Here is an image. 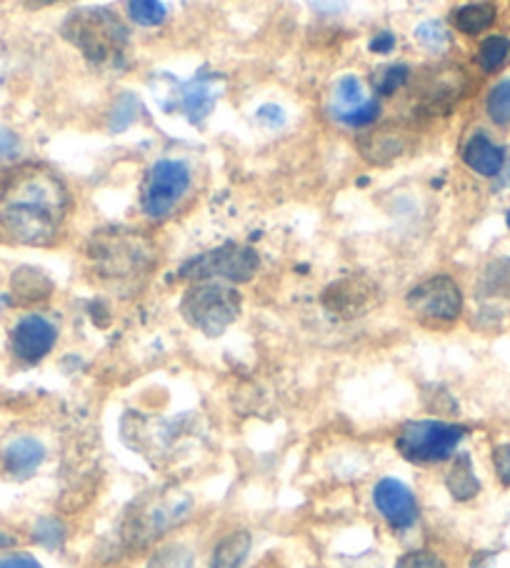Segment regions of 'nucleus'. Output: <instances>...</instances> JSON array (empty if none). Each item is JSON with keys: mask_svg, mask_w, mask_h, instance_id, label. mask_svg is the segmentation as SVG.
<instances>
[{"mask_svg": "<svg viewBox=\"0 0 510 568\" xmlns=\"http://www.w3.org/2000/svg\"><path fill=\"white\" fill-rule=\"evenodd\" d=\"M63 36L81 48L93 63H111L123 55L128 43L125 26L111 11H75L63 23Z\"/></svg>", "mask_w": 510, "mask_h": 568, "instance_id": "nucleus-1", "label": "nucleus"}, {"mask_svg": "<svg viewBox=\"0 0 510 568\" xmlns=\"http://www.w3.org/2000/svg\"><path fill=\"white\" fill-rule=\"evenodd\" d=\"M466 436L463 426L446 420H410L396 438V448L410 464H438L456 454Z\"/></svg>", "mask_w": 510, "mask_h": 568, "instance_id": "nucleus-2", "label": "nucleus"}, {"mask_svg": "<svg viewBox=\"0 0 510 568\" xmlns=\"http://www.w3.org/2000/svg\"><path fill=\"white\" fill-rule=\"evenodd\" d=\"M183 318L198 328L205 336H221V333L238 318L241 296L221 283H203L185 293L181 301Z\"/></svg>", "mask_w": 510, "mask_h": 568, "instance_id": "nucleus-3", "label": "nucleus"}, {"mask_svg": "<svg viewBox=\"0 0 510 568\" xmlns=\"http://www.w3.org/2000/svg\"><path fill=\"white\" fill-rule=\"evenodd\" d=\"M91 256L103 276L133 278L143 276V273L151 268L153 248L139 236V233H135V236H128V233L113 231L105 233V236L93 239Z\"/></svg>", "mask_w": 510, "mask_h": 568, "instance_id": "nucleus-4", "label": "nucleus"}, {"mask_svg": "<svg viewBox=\"0 0 510 568\" xmlns=\"http://www.w3.org/2000/svg\"><path fill=\"white\" fill-rule=\"evenodd\" d=\"M63 213L33 203H3L0 209V231L23 246H45L55 239Z\"/></svg>", "mask_w": 510, "mask_h": 568, "instance_id": "nucleus-5", "label": "nucleus"}, {"mask_svg": "<svg viewBox=\"0 0 510 568\" xmlns=\"http://www.w3.org/2000/svg\"><path fill=\"white\" fill-rule=\"evenodd\" d=\"M258 271V253L243 246H228L215 248L203 253V256L193 258L181 268V278L191 281H208V278H225L233 283H245L253 278V273Z\"/></svg>", "mask_w": 510, "mask_h": 568, "instance_id": "nucleus-6", "label": "nucleus"}, {"mask_svg": "<svg viewBox=\"0 0 510 568\" xmlns=\"http://www.w3.org/2000/svg\"><path fill=\"white\" fill-rule=\"evenodd\" d=\"M191 185V171L181 161H159L143 185V211L151 219H163L173 211Z\"/></svg>", "mask_w": 510, "mask_h": 568, "instance_id": "nucleus-7", "label": "nucleus"}, {"mask_svg": "<svg viewBox=\"0 0 510 568\" xmlns=\"http://www.w3.org/2000/svg\"><path fill=\"white\" fill-rule=\"evenodd\" d=\"M408 308L424 321H453L463 308V293L448 276H436L408 293Z\"/></svg>", "mask_w": 510, "mask_h": 568, "instance_id": "nucleus-8", "label": "nucleus"}, {"mask_svg": "<svg viewBox=\"0 0 510 568\" xmlns=\"http://www.w3.org/2000/svg\"><path fill=\"white\" fill-rule=\"evenodd\" d=\"M380 301V291L376 283L366 276L340 278L338 283L323 293V306L338 318H360L370 308H376Z\"/></svg>", "mask_w": 510, "mask_h": 568, "instance_id": "nucleus-9", "label": "nucleus"}, {"mask_svg": "<svg viewBox=\"0 0 510 568\" xmlns=\"http://www.w3.org/2000/svg\"><path fill=\"white\" fill-rule=\"evenodd\" d=\"M373 504L380 511V516L396 528V531H406V528L418 521V501L410 488L398 481V478H382L373 488Z\"/></svg>", "mask_w": 510, "mask_h": 568, "instance_id": "nucleus-10", "label": "nucleus"}, {"mask_svg": "<svg viewBox=\"0 0 510 568\" xmlns=\"http://www.w3.org/2000/svg\"><path fill=\"white\" fill-rule=\"evenodd\" d=\"M188 506H165V504H143L135 506L131 521L125 526V541L135 548L149 546L153 538L163 536L178 521Z\"/></svg>", "mask_w": 510, "mask_h": 568, "instance_id": "nucleus-11", "label": "nucleus"}, {"mask_svg": "<svg viewBox=\"0 0 510 568\" xmlns=\"http://www.w3.org/2000/svg\"><path fill=\"white\" fill-rule=\"evenodd\" d=\"M55 338L58 331L51 321H45L43 316H26L13 328V351L26 364H38V361L51 354Z\"/></svg>", "mask_w": 510, "mask_h": 568, "instance_id": "nucleus-12", "label": "nucleus"}, {"mask_svg": "<svg viewBox=\"0 0 510 568\" xmlns=\"http://www.w3.org/2000/svg\"><path fill=\"white\" fill-rule=\"evenodd\" d=\"M45 448L41 440L35 438H18L13 444H8L3 450V466L6 471L16 478H28L38 471V466L43 464Z\"/></svg>", "mask_w": 510, "mask_h": 568, "instance_id": "nucleus-13", "label": "nucleus"}, {"mask_svg": "<svg viewBox=\"0 0 510 568\" xmlns=\"http://www.w3.org/2000/svg\"><path fill=\"white\" fill-rule=\"evenodd\" d=\"M358 145H360L363 155H366V161L378 163V165H386V163H390L394 159H398V155L406 153L408 141H406L404 133L394 131V129H390V125H386V129L363 135V139L358 141Z\"/></svg>", "mask_w": 510, "mask_h": 568, "instance_id": "nucleus-14", "label": "nucleus"}, {"mask_svg": "<svg viewBox=\"0 0 510 568\" xmlns=\"http://www.w3.org/2000/svg\"><path fill=\"white\" fill-rule=\"evenodd\" d=\"M463 161L468 163V169L486 175V179H493V175L503 171L506 153L500 151L496 143H490V139H486L483 133H476L473 139L466 143Z\"/></svg>", "mask_w": 510, "mask_h": 568, "instance_id": "nucleus-15", "label": "nucleus"}, {"mask_svg": "<svg viewBox=\"0 0 510 568\" xmlns=\"http://www.w3.org/2000/svg\"><path fill=\"white\" fill-rule=\"evenodd\" d=\"M215 98L218 93L213 91V75H201L183 88V108L193 123H201L215 108Z\"/></svg>", "mask_w": 510, "mask_h": 568, "instance_id": "nucleus-16", "label": "nucleus"}, {"mask_svg": "<svg viewBox=\"0 0 510 568\" xmlns=\"http://www.w3.org/2000/svg\"><path fill=\"white\" fill-rule=\"evenodd\" d=\"M446 486L450 496L456 498V501H470V498H476L480 491V481L473 471V464H470V456L463 454L456 458L453 468H450L448 476H446Z\"/></svg>", "mask_w": 510, "mask_h": 568, "instance_id": "nucleus-17", "label": "nucleus"}, {"mask_svg": "<svg viewBox=\"0 0 510 568\" xmlns=\"http://www.w3.org/2000/svg\"><path fill=\"white\" fill-rule=\"evenodd\" d=\"M11 288H13V296L18 301L31 303V301H41V298L51 296L53 281L38 268H18L13 281H11Z\"/></svg>", "mask_w": 510, "mask_h": 568, "instance_id": "nucleus-18", "label": "nucleus"}, {"mask_svg": "<svg viewBox=\"0 0 510 568\" xmlns=\"http://www.w3.org/2000/svg\"><path fill=\"white\" fill-rule=\"evenodd\" d=\"M251 554V536L245 531H235L225 536L223 541L215 546L211 568H241L245 558Z\"/></svg>", "mask_w": 510, "mask_h": 568, "instance_id": "nucleus-19", "label": "nucleus"}, {"mask_svg": "<svg viewBox=\"0 0 510 568\" xmlns=\"http://www.w3.org/2000/svg\"><path fill=\"white\" fill-rule=\"evenodd\" d=\"M366 101H368V98L363 95V88H360L358 78L356 75H343L340 81L336 83V88H333L330 111L338 121H343L348 113L356 111V108H360Z\"/></svg>", "mask_w": 510, "mask_h": 568, "instance_id": "nucleus-20", "label": "nucleus"}, {"mask_svg": "<svg viewBox=\"0 0 510 568\" xmlns=\"http://www.w3.org/2000/svg\"><path fill=\"white\" fill-rule=\"evenodd\" d=\"M453 21H456V28L460 33H468V36L483 33L486 28H490L496 21V8L486 6V3L463 6V8H458V11H456Z\"/></svg>", "mask_w": 510, "mask_h": 568, "instance_id": "nucleus-21", "label": "nucleus"}, {"mask_svg": "<svg viewBox=\"0 0 510 568\" xmlns=\"http://www.w3.org/2000/svg\"><path fill=\"white\" fill-rule=\"evenodd\" d=\"M480 296H483V298H490V296L496 298L498 296V298L510 301V261L493 263V266L486 271Z\"/></svg>", "mask_w": 510, "mask_h": 568, "instance_id": "nucleus-22", "label": "nucleus"}, {"mask_svg": "<svg viewBox=\"0 0 510 568\" xmlns=\"http://www.w3.org/2000/svg\"><path fill=\"white\" fill-rule=\"evenodd\" d=\"M510 53V41L508 38H500V36H490L483 41L478 51V61L480 65L486 68V71H496L506 63V58Z\"/></svg>", "mask_w": 510, "mask_h": 568, "instance_id": "nucleus-23", "label": "nucleus"}, {"mask_svg": "<svg viewBox=\"0 0 510 568\" xmlns=\"http://www.w3.org/2000/svg\"><path fill=\"white\" fill-rule=\"evenodd\" d=\"M408 78H410L408 65H388L373 73V88L382 95H390L396 93L398 88H404L408 83Z\"/></svg>", "mask_w": 510, "mask_h": 568, "instance_id": "nucleus-24", "label": "nucleus"}, {"mask_svg": "<svg viewBox=\"0 0 510 568\" xmlns=\"http://www.w3.org/2000/svg\"><path fill=\"white\" fill-rule=\"evenodd\" d=\"M488 115L498 125H510V81H500L488 95Z\"/></svg>", "mask_w": 510, "mask_h": 568, "instance_id": "nucleus-25", "label": "nucleus"}, {"mask_svg": "<svg viewBox=\"0 0 510 568\" xmlns=\"http://www.w3.org/2000/svg\"><path fill=\"white\" fill-rule=\"evenodd\" d=\"M128 11H131L135 23L145 28L161 26L165 21V6L155 3V0H135V3H128Z\"/></svg>", "mask_w": 510, "mask_h": 568, "instance_id": "nucleus-26", "label": "nucleus"}, {"mask_svg": "<svg viewBox=\"0 0 510 568\" xmlns=\"http://www.w3.org/2000/svg\"><path fill=\"white\" fill-rule=\"evenodd\" d=\"M33 538L45 548H58L65 541V528L58 518H41L33 528Z\"/></svg>", "mask_w": 510, "mask_h": 568, "instance_id": "nucleus-27", "label": "nucleus"}, {"mask_svg": "<svg viewBox=\"0 0 510 568\" xmlns=\"http://www.w3.org/2000/svg\"><path fill=\"white\" fill-rule=\"evenodd\" d=\"M135 111H139V101H135V98H133L131 93L121 95V101L115 103L113 115H111V131H113V133L125 131L128 125H131V123L135 121V115H139Z\"/></svg>", "mask_w": 510, "mask_h": 568, "instance_id": "nucleus-28", "label": "nucleus"}, {"mask_svg": "<svg viewBox=\"0 0 510 568\" xmlns=\"http://www.w3.org/2000/svg\"><path fill=\"white\" fill-rule=\"evenodd\" d=\"M416 38H418V41L424 43L426 48H443V45L448 43L446 28H443V23H438V21L420 23V26L416 28Z\"/></svg>", "mask_w": 510, "mask_h": 568, "instance_id": "nucleus-29", "label": "nucleus"}, {"mask_svg": "<svg viewBox=\"0 0 510 568\" xmlns=\"http://www.w3.org/2000/svg\"><path fill=\"white\" fill-rule=\"evenodd\" d=\"M396 568H448L446 561L434 551H410L406 556H400V561Z\"/></svg>", "mask_w": 510, "mask_h": 568, "instance_id": "nucleus-30", "label": "nucleus"}, {"mask_svg": "<svg viewBox=\"0 0 510 568\" xmlns=\"http://www.w3.org/2000/svg\"><path fill=\"white\" fill-rule=\"evenodd\" d=\"M378 113H380L378 101H366L360 108H356V111L348 113L346 119H343V123L350 125V129H366V125H370L378 119Z\"/></svg>", "mask_w": 510, "mask_h": 568, "instance_id": "nucleus-31", "label": "nucleus"}, {"mask_svg": "<svg viewBox=\"0 0 510 568\" xmlns=\"http://www.w3.org/2000/svg\"><path fill=\"white\" fill-rule=\"evenodd\" d=\"M493 464L500 481L510 486V446H498L493 450Z\"/></svg>", "mask_w": 510, "mask_h": 568, "instance_id": "nucleus-32", "label": "nucleus"}, {"mask_svg": "<svg viewBox=\"0 0 510 568\" xmlns=\"http://www.w3.org/2000/svg\"><path fill=\"white\" fill-rule=\"evenodd\" d=\"M18 145H21L18 135L11 129H6V125H0V161L13 159L18 153Z\"/></svg>", "mask_w": 510, "mask_h": 568, "instance_id": "nucleus-33", "label": "nucleus"}, {"mask_svg": "<svg viewBox=\"0 0 510 568\" xmlns=\"http://www.w3.org/2000/svg\"><path fill=\"white\" fill-rule=\"evenodd\" d=\"M0 568H43V566L38 564L33 556H28V554H13V556L0 558Z\"/></svg>", "mask_w": 510, "mask_h": 568, "instance_id": "nucleus-34", "label": "nucleus"}, {"mask_svg": "<svg viewBox=\"0 0 510 568\" xmlns=\"http://www.w3.org/2000/svg\"><path fill=\"white\" fill-rule=\"evenodd\" d=\"M258 121L263 125H268V129H276V125L286 123V119H283V111L278 105H263L258 111Z\"/></svg>", "mask_w": 510, "mask_h": 568, "instance_id": "nucleus-35", "label": "nucleus"}, {"mask_svg": "<svg viewBox=\"0 0 510 568\" xmlns=\"http://www.w3.org/2000/svg\"><path fill=\"white\" fill-rule=\"evenodd\" d=\"M394 48H396V36L388 33V31L378 33V36L370 41V51H373V53H390V51H394Z\"/></svg>", "mask_w": 510, "mask_h": 568, "instance_id": "nucleus-36", "label": "nucleus"}, {"mask_svg": "<svg viewBox=\"0 0 510 568\" xmlns=\"http://www.w3.org/2000/svg\"><path fill=\"white\" fill-rule=\"evenodd\" d=\"M493 554H478L473 561H470V568H493Z\"/></svg>", "mask_w": 510, "mask_h": 568, "instance_id": "nucleus-37", "label": "nucleus"}, {"mask_svg": "<svg viewBox=\"0 0 510 568\" xmlns=\"http://www.w3.org/2000/svg\"><path fill=\"white\" fill-rule=\"evenodd\" d=\"M508 223H510V213H508Z\"/></svg>", "mask_w": 510, "mask_h": 568, "instance_id": "nucleus-38", "label": "nucleus"}]
</instances>
